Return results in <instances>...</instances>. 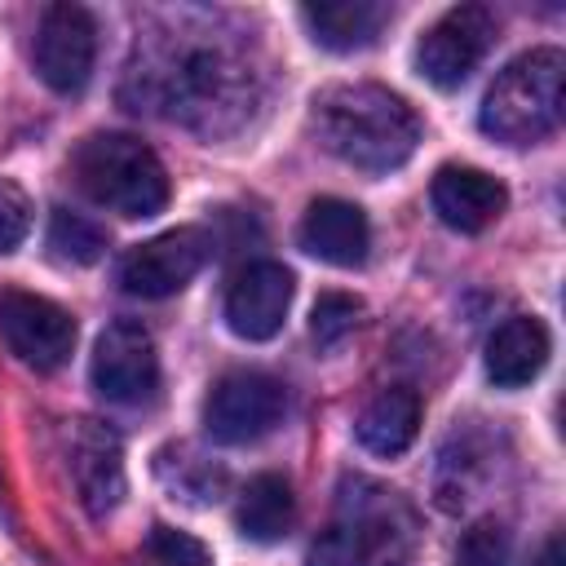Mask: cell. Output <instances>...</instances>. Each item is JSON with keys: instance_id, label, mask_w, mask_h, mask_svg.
I'll return each mask as SVG.
<instances>
[{"instance_id": "1", "label": "cell", "mask_w": 566, "mask_h": 566, "mask_svg": "<svg viewBox=\"0 0 566 566\" xmlns=\"http://www.w3.org/2000/svg\"><path fill=\"white\" fill-rule=\"evenodd\" d=\"M124 102H133V111H159L203 137H226L252 115L256 71L239 40L177 27L137 44Z\"/></svg>"}, {"instance_id": "2", "label": "cell", "mask_w": 566, "mask_h": 566, "mask_svg": "<svg viewBox=\"0 0 566 566\" xmlns=\"http://www.w3.org/2000/svg\"><path fill=\"white\" fill-rule=\"evenodd\" d=\"M318 142L363 172H389L411 159L420 142L416 111L380 84H332L314 97Z\"/></svg>"}, {"instance_id": "3", "label": "cell", "mask_w": 566, "mask_h": 566, "mask_svg": "<svg viewBox=\"0 0 566 566\" xmlns=\"http://www.w3.org/2000/svg\"><path fill=\"white\" fill-rule=\"evenodd\" d=\"M566 57L562 49H531L513 57L482 97V133L504 146H531L562 124Z\"/></svg>"}, {"instance_id": "4", "label": "cell", "mask_w": 566, "mask_h": 566, "mask_svg": "<svg viewBox=\"0 0 566 566\" xmlns=\"http://www.w3.org/2000/svg\"><path fill=\"white\" fill-rule=\"evenodd\" d=\"M71 172L80 190L119 212V217H155L168 203V172L142 137L128 133H93L80 142Z\"/></svg>"}, {"instance_id": "5", "label": "cell", "mask_w": 566, "mask_h": 566, "mask_svg": "<svg viewBox=\"0 0 566 566\" xmlns=\"http://www.w3.org/2000/svg\"><path fill=\"white\" fill-rule=\"evenodd\" d=\"M363 544L367 566H407L416 548V513L402 504L398 491L371 482V478H349L340 486V513H336Z\"/></svg>"}, {"instance_id": "6", "label": "cell", "mask_w": 566, "mask_h": 566, "mask_svg": "<svg viewBox=\"0 0 566 566\" xmlns=\"http://www.w3.org/2000/svg\"><path fill=\"white\" fill-rule=\"evenodd\" d=\"M287 411V389L265 376V371H226L208 402H203V424L217 442L226 447H243L256 442L261 433H270Z\"/></svg>"}, {"instance_id": "7", "label": "cell", "mask_w": 566, "mask_h": 566, "mask_svg": "<svg viewBox=\"0 0 566 566\" xmlns=\"http://www.w3.org/2000/svg\"><path fill=\"white\" fill-rule=\"evenodd\" d=\"M495 40V13L486 4L447 9L416 44V66L433 88H460Z\"/></svg>"}, {"instance_id": "8", "label": "cell", "mask_w": 566, "mask_h": 566, "mask_svg": "<svg viewBox=\"0 0 566 566\" xmlns=\"http://www.w3.org/2000/svg\"><path fill=\"white\" fill-rule=\"evenodd\" d=\"M35 75L53 93H80L97 62V22L84 4H49L35 27Z\"/></svg>"}, {"instance_id": "9", "label": "cell", "mask_w": 566, "mask_h": 566, "mask_svg": "<svg viewBox=\"0 0 566 566\" xmlns=\"http://www.w3.org/2000/svg\"><path fill=\"white\" fill-rule=\"evenodd\" d=\"M208 234L195 230V226H181V230H168V234H155L137 248L124 252L119 261V287L128 296H146V301H164L172 292H181L208 261Z\"/></svg>"}, {"instance_id": "10", "label": "cell", "mask_w": 566, "mask_h": 566, "mask_svg": "<svg viewBox=\"0 0 566 566\" xmlns=\"http://www.w3.org/2000/svg\"><path fill=\"white\" fill-rule=\"evenodd\" d=\"M0 332L9 349L35 371H57L75 349V318L57 301L22 287L0 292Z\"/></svg>"}, {"instance_id": "11", "label": "cell", "mask_w": 566, "mask_h": 566, "mask_svg": "<svg viewBox=\"0 0 566 566\" xmlns=\"http://www.w3.org/2000/svg\"><path fill=\"white\" fill-rule=\"evenodd\" d=\"M93 385L102 398L111 402H146L159 385V354L155 340L142 323L133 318H115L106 323V332L97 336L93 349Z\"/></svg>"}, {"instance_id": "12", "label": "cell", "mask_w": 566, "mask_h": 566, "mask_svg": "<svg viewBox=\"0 0 566 566\" xmlns=\"http://www.w3.org/2000/svg\"><path fill=\"white\" fill-rule=\"evenodd\" d=\"M292 305V274L279 261L243 265L226 287V323L243 340H270Z\"/></svg>"}, {"instance_id": "13", "label": "cell", "mask_w": 566, "mask_h": 566, "mask_svg": "<svg viewBox=\"0 0 566 566\" xmlns=\"http://www.w3.org/2000/svg\"><path fill=\"white\" fill-rule=\"evenodd\" d=\"M71 482L88 517H106L124 500V451L106 424L80 420L71 429Z\"/></svg>"}, {"instance_id": "14", "label": "cell", "mask_w": 566, "mask_h": 566, "mask_svg": "<svg viewBox=\"0 0 566 566\" xmlns=\"http://www.w3.org/2000/svg\"><path fill=\"white\" fill-rule=\"evenodd\" d=\"M429 199H433V212H438L451 230H460V234L486 230V226L504 212V203H509L504 186H500L491 172L469 168V164H447V168H438Z\"/></svg>"}, {"instance_id": "15", "label": "cell", "mask_w": 566, "mask_h": 566, "mask_svg": "<svg viewBox=\"0 0 566 566\" xmlns=\"http://www.w3.org/2000/svg\"><path fill=\"white\" fill-rule=\"evenodd\" d=\"M301 248L327 265H340V270L363 265L367 248H371V230H367L363 208L349 199H336V195L314 199L305 208V221H301Z\"/></svg>"}, {"instance_id": "16", "label": "cell", "mask_w": 566, "mask_h": 566, "mask_svg": "<svg viewBox=\"0 0 566 566\" xmlns=\"http://www.w3.org/2000/svg\"><path fill=\"white\" fill-rule=\"evenodd\" d=\"M548 363V327L531 314L504 318L486 340V376L500 389L531 385Z\"/></svg>"}, {"instance_id": "17", "label": "cell", "mask_w": 566, "mask_h": 566, "mask_svg": "<svg viewBox=\"0 0 566 566\" xmlns=\"http://www.w3.org/2000/svg\"><path fill=\"white\" fill-rule=\"evenodd\" d=\"M301 22L310 27V35L323 49L354 53L380 35V27L389 22V4H380V0H323V4H305Z\"/></svg>"}, {"instance_id": "18", "label": "cell", "mask_w": 566, "mask_h": 566, "mask_svg": "<svg viewBox=\"0 0 566 566\" xmlns=\"http://www.w3.org/2000/svg\"><path fill=\"white\" fill-rule=\"evenodd\" d=\"M354 429H358V442L371 455H402L420 433V398H416V389H402V385L380 389L363 407Z\"/></svg>"}, {"instance_id": "19", "label": "cell", "mask_w": 566, "mask_h": 566, "mask_svg": "<svg viewBox=\"0 0 566 566\" xmlns=\"http://www.w3.org/2000/svg\"><path fill=\"white\" fill-rule=\"evenodd\" d=\"M234 522L248 539L256 544H274L292 531L296 522V500H292V486L287 478L279 473H256L243 491H239V509H234Z\"/></svg>"}, {"instance_id": "20", "label": "cell", "mask_w": 566, "mask_h": 566, "mask_svg": "<svg viewBox=\"0 0 566 566\" xmlns=\"http://www.w3.org/2000/svg\"><path fill=\"white\" fill-rule=\"evenodd\" d=\"M159 478L168 482V491H177L195 504H212L226 491V469L212 464L208 455H199L195 447H164L159 451Z\"/></svg>"}, {"instance_id": "21", "label": "cell", "mask_w": 566, "mask_h": 566, "mask_svg": "<svg viewBox=\"0 0 566 566\" xmlns=\"http://www.w3.org/2000/svg\"><path fill=\"white\" fill-rule=\"evenodd\" d=\"M49 248L71 265H93L106 252V230L71 208H57L49 221Z\"/></svg>"}, {"instance_id": "22", "label": "cell", "mask_w": 566, "mask_h": 566, "mask_svg": "<svg viewBox=\"0 0 566 566\" xmlns=\"http://www.w3.org/2000/svg\"><path fill=\"white\" fill-rule=\"evenodd\" d=\"M363 318V301L349 292H318L314 310H310V336L318 340V349L340 345Z\"/></svg>"}, {"instance_id": "23", "label": "cell", "mask_w": 566, "mask_h": 566, "mask_svg": "<svg viewBox=\"0 0 566 566\" xmlns=\"http://www.w3.org/2000/svg\"><path fill=\"white\" fill-rule=\"evenodd\" d=\"M137 566H212V553L186 531L155 526L137 553Z\"/></svg>"}, {"instance_id": "24", "label": "cell", "mask_w": 566, "mask_h": 566, "mask_svg": "<svg viewBox=\"0 0 566 566\" xmlns=\"http://www.w3.org/2000/svg\"><path fill=\"white\" fill-rule=\"evenodd\" d=\"M509 531L495 517L473 522L455 544V566H509Z\"/></svg>"}, {"instance_id": "25", "label": "cell", "mask_w": 566, "mask_h": 566, "mask_svg": "<svg viewBox=\"0 0 566 566\" xmlns=\"http://www.w3.org/2000/svg\"><path fill=\"white\" fill-rule=\"evenodd\" d=\"M305 566H367V553L358 544V535L336 517L314 544H310V557Z\"/></svg>"}, {"instance_id": "26", "label": "cell", "mask_w": 566, "mask_h": 566, "mask_svg": "<svg viewBox=\"0 0 566 566\" xmlns=\"http://www.w3.org/2000/svg\"><path fill=\"white\" fill-rule=\"evenodd\" d=\"M31 230V199L18 181L0 177V256L13 252Z\"/></svg>"}, {"instance_id": "27", "label": "cell", "mask_w": 566, "mask_h": 566, "mask_svg": "<svg viewBox=\"0 0 566 566\" xmlns=\"http://www.w3.org/2000/svg\"><path fill=\"white\" fill-rule=\"evenodd\" d=\"M539 566H562V539H557V535L544 544V553H539Z\"/></svg>"}]
</instances>
